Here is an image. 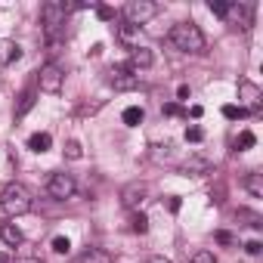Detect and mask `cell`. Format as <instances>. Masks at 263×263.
Wrapping results in <instances>:
<instances>
[{
	"mask_svg": "<svg viewBox=\"0 0 263 263\" xmlns=\"http://www.w3.org/2000/svg\"><path fill=\"white\" fill-rule=\"evenodd\" d=\"M53 251H56V254H68V251H71V241H68L65 235H56V238H53Z\"/></svg>",
	"mask_w": 263,
	"mask_h": 263,
	"instance_id": "cell-26",
	"label": "cell"
},
{
	"mask_svg": "<svg viewBox=\"0 0 263 263\" xmlns=\"http://www.w3.org/2000/svg\"><path fill=\"white\" fill-rule=\"evenodd\" d=\"M78 263H111V257H108L105 251H99V248H87V251L78 257Z\"/></svg>",
	"mask_w": 263,
	"mask_h": 263,
	"instance_id": "cell-18",
	"label": "cell"
},
{
	"mask_svg": "<svg viewBox=\"0 0 263 263\" xmlns=\"http://www.w3.org/2000/svg\"><path fill=\"white\" fill-rule=\"evenodd\" d=\"M143 118H146L143 105H127V108H124V124H127V127H140Z\"/></svg>",
	"mask_w": 263,
	"mask_h": 263,
	"instance_id": "cell-16",
	"label": "cell"
},
{
	"mask_svg": "<svg viewBox=\"0 0 263 263\" xmlns=\"http://www.w3.org/2000/svg\"><path fill=\"white\" fill-rule=\"evenodd\" d=\"M223 118H229V121L248 118V108H245V105H223Z\"/></svg>",
	"mask_w": 263,
	"mask_h": 263,
	"instance_id": "cell-24",
	"label": "cell"
},
{
	"mask_svg": "<svg viewBox=\"0 0 263 263\" xmlns=\"http://www.w3.org/2000/svg\"><path fill=\"white\" fill-rule=\"evenodd\" d=\"M238 93H241V99L248 102V108H251V111H257V108H260V87H257V84L241 81V84H238Z\"/></svg>",
	"mask_w": 263,
	"mask_h": 263,
	"instance_id": "cell-13",
	"label": "cell"
},
{
	"mask_svg": "<svg viewBox=\"0 0 263 263\" xmlns=\"http://www.w3.org/2000/svg\"><path fill=\"white\" fill-rule=\"evenodd\" d=\"M65 19H68V7L62 4V0H47V4L41 7V25H44V34H47L50 47L59 44V37L65 31Z\"/></svg>",
	"mask_w": 263,
	"mask_h": 263,
	"instance_id": "cell-3",
	"label": "cell"
},
{
	"mask_svg": "<svg viewBox=\"0 0 263 263\" xmlns=\"http://www.w3.org/2000/svg\"><path fill=\"white\" fill-rule=\"evenodd\" d=\"M105 84L111 87V90H137L140 87V74L134 71V68H127V65H111L108 71H105Z\"/></svg>",
	"mask_w": 263,
	"mask_h": 263,
	"instance_id": "cell-6",
	"label": "cell"
},
{
	"mask_svg": "<svg viewBox=\"0 0 263 263\" xmlns=\"http://www.w3.org/2000/svg\"><path fill=\"white\" fill-rule=\"evenodd\" d=\"M22 56V47L16 41H0V65H10Z\"/></svg>",
	"mask_w": 263,
	"mask_h": 263,
	"instance_id": "cell-15",
	"label": "cell"
},
{
	"mask_svg": "<svg viewBox=\"0 0 263 263\" xmlns=\"http://www.w3.org/2000/svg\"><path fill=\"white\" fill-rule=\"evenodd\" d=\"M171 149H174L171 143H164V146H161V143H158V146H152V161H158V164H161V161H167V158H171Z\"/></svg>",
	"mask_w": 263,
	"mask_h": 263,
	"instance_id": "cell-25",
	"label": "cell"
},
{
	"mask_svg": "<svg viewBox=\"0 0 263 263\" xmlns=\"http://www.w3.org/2000/svg\"><path fill=\"white\" fill-rule=\"evenodd\" d=\"M96 13H99V19H111V16H115V13H111V10H108V7H99V10H96Z\"/></svg>",
	"mask_w": 263,
	"mask_h": 263,
	"instance_id": "cell-34",
	"label": "cell"
},
{
	"mask_svg": "<svg viewBox=\"0 0 263 263\" xmlns=\"http://www.w3.org/2000/svg\"><path fill=\"white\" fill-rule=\"evenodd\" d=\"M34 208V195L25 183H7L4 189H0V217H7V220H16L22 214H28Z\"/></svg>",
	"mask_w": 263,
	"mask_h": 263,
	"instance_id": "cell-1",
	"label": "cell"
},
{
	"mask_svg": "<svg viewBox=\"0 0 263 263\" xmlns=\"http://www.w3.org/2000/svg\"><path fill=\"white\" fill-rule=\"evenodd\" d=\"M201 111H204V108H201V105H192V108H189V111H186V115H192V118H201Z\"/></svg>",
	"mask_w": 263,
	"mask_h": 263,
	"instance_id": "cell-36",
	"label": "cell"
},
{
	"mask_svg": "<svg viewBox=\"0 0 263 263\" xmlns=\"http://www.w3.org/2000/svg\"><path fill=\"white\" fill-rule=\"evenodd\" d=\"M245 189L254 195V198H260L263 195V174H257V171H251L248 177H245Z\"/></svg>",
	"mask_w": 263,
	"mask_h": 263,
	"instance_id": "cell-17",
	"label": "cell"
},
{
	"mask_svg": "<svg viewBox=\"0 0 263 263\" xmlns=\"http://www.w3.org/2000/svg\"><path fill=\"white\" fill-rule=\"evenodd\" d=\"M201 140H204L201 127H186V143H201Z\"/></svg>",
	"mask_w": 263,
	"mask_h": 263,
	"instance_id": "cell-28",
	"label": "cell"
},
{
	"mask_svg": "<svg viewBox=\"0 0 263 263\" xmlns=\"http://www.w3.org/2000/svg\"><path fill=\"white\" fill-rule=\"evenodd\" d=\"M177 99L189 102V84H180V90H177Z\"/></svg>",
	"mask_w": 263,
	"mask_h": 263,
	"instance_id": "cell-31",
	"label": "cell"
},
{
	"mask_svg": "<svg viewBox=\"0 0 263 263\" xmlns=\"http://www.w3.org/2000/svg\"><path fill=\"white\" fill-rule=\"evenodd\" d=\"M254 143H257V137L251 134V130H241V134H238V140H235V152H248Z\"/></svg>",
	"mask_w": 263,
	"mask_h": 263,
	"instance_id": "cell-21",
	"label": "cell"
},
{
	"mask_svg": "<svg viewBox=\"0 0 263 263\" xmlns=\"http://www.w3.org/2000/svg\"><path fill=\"white\" fill-rule=\"evenodd\" d=\"M260 248H263L260 241H248V245H245V251H248V254H260Z\"/></svg>",
	"mask_w": 263,
	"mask_h": 263,
	"instance_id": "cell-32",
	"label": "cell"
},
{
	"mask_svg": "<svg viewBox=\"0 0 263 263\" xmlns=\"http://www.w3.org/2000/svg\"><path fill=\"white\" fill-rule=\"evenodd\" d=\"M167 208H171V211L177 214V211H180V198H171V201H167Z\"/></svg>",
	"mask_w": 263,
	"mask_h": 263,
	"instance_id": "cell-38",
	"label": "cell"
},
{
	"mask_svg": "<svg viewBox=\"0 0 263 263\" xmlns=\"http://www.w3.org/2000/svg\"><path fill=\"white\" fill-rule=\"evenodd\" d=\"M121 22L134 25V28H143L146 22H152L158 16V4H152V0H127L124 10H121Z\"/></svg>",
	"mask_w": 263,
	"mask_h": 263,
	"instance_id": "cell-4",
	"label": "cell"
},
{
	"mask_svg": "<svg viewBox=\"0 0 263 263\" xmlns=\"http://www.w3.org/2000/svg\"><path fill=\"white\" fill-rule=\"evenodd\" d=\"M13 263H44L41 257H19V260H13Z\"/></svg>",
	"mask_w": 263,
	"mask_h": 263,
	"instance_id": "cell-35",
	"label": "cell"
},
{
	"mask_svg": "<svg viewBox=\"0 0 263 263\" xmlns=\"http://www.w3.org/2000/svg\"><path fill=\"white\" fill-rule=\"evenodd\" d=\"M0 263H7V257H4V254H0Z\"/></svg>",
	"mask_w": 263,
	"mask_h": 263,
	"instance_id": "cell-39",
	"label": "cell"
},
{
	"mask_svg": "<svg viewBox=\"0 0 263 263\" xmlns=\"http://www.w3.org/2000/svg\"><path fill=\"white\" fill-rule=\"evenodd\" d=\"M50 146H53V137H50V134H44V130H37V134H31V137H28V149H31V152H37V155L50 152Z\"/></svg>",
	"mask_w": 263,
	"mask_h": 263,
	"instance_id": "cell-14",
	"label": "cell"
},
{
	"mask_svg": "<svg viewBox=\"0 0 263 263\" xmlns=\"http://www.w3.org/2000/svg\"><path fill=\"white\" fill-rule=\"evenodd\" d=\"M152 62H155V56H152L149 47H134V50H130V62H127V68H134V71L140 74V68H149Z\"/></svg>",
	"mask_w": 263,
	"mask_h": 263,
	"instance_id": "cell-11",
	"label": "cell"
},
{
	"mask_svg": "<svg viewBox=\"0 0 263 263\" xmlns=\"http://www.w3.org/2000/svg\"><path fill=\"white\" fill-rule=\"evenodd\" d=\"M115 37L127 47V50H134V47H140V28H134V25H127V22H118L115 25Z\"/></svg>",
	"mask_w": 263,
	"mask_h": 263,
	"instance_id": "cell-10",
	"label": "cell"
},
{
	"mask_svg": "<svg viewBox=\"0 0 263 263\" xmlns=\"http://www.w3.org/2000/svg\"><path fill=\"white\" fill-rule=\"evenodd\" d=\"M130 229H134V232H140V235H146V232H149V217L137 211L134 217H130Z\"/></svg>",
	"mask_w": 263,
	"mask_h": 263,
	"instance_id": "cell-20",
	"label": "cell"
},
{
	"mask_svg": "<svg viewBox=\"0 0 263 263\" xmlns=\"http://www.w3.org/2000/svg\"><path fill=\"white\" fill-rule=\"evenodd\" d=\"M217 241H220V245H232V235H229V232H217Z\"/></svg>",
	"mask_w": 263,
	"mask_h": 263,
	"instance_id": "cell-33",
	"label": "cell"
},
{
	"mask_svg": "<svg viewBox=\"0 0 263 263\" xmlns=\"http://www.w3.org/2000/svg\"><path fill=\"white\" fill-rule=\"evenodd\" d=\"M171 47L177 53H186V56H201L208 50V41H204V31L195 25V22H177L167 34Z\"/></svg>",
	"mask_w": 263,
	"mask_h": 263,
	"instance_id": "cell-2",
	"label": "cell"
},
{
	"mask_svg": "<svg viewBox=\"0 0 263 263\" xmlns=\"http://www.w3.org/2000/svg\"><path fill=\"white\" fill-rule=\"evenodd\" d=\"M146 195H149V186L140 183V180H134V183H127V186L121 189V204H124L127 211H140L143 201H146Z\"/></svg>",
	"mask_w": 263,
	"mask_h": 263,
	"instance_id": "cell-8",
	"label": "cell"
},
{
	"mask_svg": "<svg viewBox=\"0 0 263 263\" xmlns=\"http://www.w3.org/2000/svg\"><path fill=\"white\" fill-rule=\"evenodd\" d=\"M180 174H186V177H208V174H214V161L195 152V155H189L180 164Z\"/></svg>",
	"mask_w": 263,
	"mask_h": 263,
	"instance_id": "cell-9",
	"label": "cell"
},
{
	"mask_svg": "<svg viewBox=\"0 0 263 263\" xmlns=\"http://www.w3.org/2000/svg\"><path fill=\"white\" fill-rule=\"evenodd\" d=\"M226 7H229V4H223V0H211V4H208V10H211L214 16H220V19H226Z\"/></svg>",
	"mask_w": 263,
	"mask_h": 263,
	"instance_id": "cell-29",
	"label": "cell"
},
{
	"mask_svg": "<svg viewBox=\"0 0 263 263\" xmlns=\"http://www.w3.org/2000/svg\"><path fill=\"white\" fill-rule=\"evenodd\" d=\"M164 115H186V111H183L177 102H167V105H164Z\"/></svg>",
	"mask_w": 263,
	"mask_h": 263,
	"instance_id": "cell-30",
	"label": "cell"
},
{
	"mask_svg": "<svg viewBox=\"0 0 263 263\" xmlns=\"http://www.w3.org/2000/svg\"><path fill=\"white\" fill-rule=\"evenodd\" d=\"M31 108H34V90H25V93H22V102H19V108H16V118L28 115Z\"/></svg>",
	"mask_w": 263,
	"mask_h": 263,
	"instance_id": "cell-22",
	"label": "cell"
},
{
	"mask_svg": "<svg viewBox=\"0 0 263 263\" xmlns=\"http://www.w3.org/2000/svg\"><path fill=\"white\" fill-rule=\"evenodd\" d=\"M62 84H65V68H62V65H56V62L41 65V71H37V87H41L44 93H59Z\"/></svg>",
	"mask_w": 263,
	"mask_h": 263,
	"instance_id": "cell-7",
	"label": "cell"
},
{
	"mask_svg": "<svg viewBox=\"0 0 263 263\" xmlns=\"http://www.w3.org/2000/svg\"><path fill=\"white\" fill-rule=\"evenodd\" d=\"M189 263H217V257H214L211 251H195V254L189 257Z\"/></svg>",
	"mask_w": 263,
	"mask_h": 263,
	"instance_id": "cell-27",
	"label": "cell"
},
{
	"mask_svg": "<svg viewBox=\"0 0 263 263\" xmlns=\"http://www.w3.org/2000/svg\"><path fill=\"white\" fill-rule=\"evenodd\" d=\"M0 241L10 245V248H19L25 241V235H22V229L16 223H0Z\"/></svg>",
	"mask_w": 263,
	"mask_h": 263,
	"instance_id": "cell-12",
	"label": "cell"
},
{
	"mask_svg": "<svg viewBox=\"0 0 263 263\" xmlns=\"http://www.w3.org/2000/svg\"><path fill=\"white\" fill-rule=\"evenodd\" d=\"M146 263H171V260H167V257H161V254H155V257H149Z\"/></svg>",
	"mask_w": 263,
	"mask_h": 263,
	"instance_id": "cell-37",
	"label": "cell"
},
{
	"mask_svg": "<svg viewBox=\"0 0 263 263\" xmlns=\"http://www.w3.org/2000/svg\"><path fill=\"white\" fill-rule=\"evenodd\" d=\"M235 217H238V220H248V226H254V229H260V226H263V217H260L257 211H248V208H238V211H235Z\"/></svg>",
	"mask_w": 263,
	"mask_h": 263,
	"instance_id": "cell-19",
	"label": "cell"
},
{
	"mask_svg": "<svg viewBox=\"0 0 263 263\" xmlns=\"http://www.w3.org/2000/svg\"><path fill=\"white\" fill-rule=\"evenodd\" d=\"M74 192H78V183H74L71 174H65V171L50 174V180H47V195H50L53 201H68V198H74Z\"/></svg>",
	"mask_w": 263,
	"mask_h": 263,
	"instance_id": "cell-5",
	"label": "cell"
},
{
	"mask_svg": "<svg viewBox=\"0 0 263 263\" xmlns=\"http://www.w3.org/2000/svg\"><path fill=\"white\" fill-rule=\"evenodd\" d=\"M65 158H68V161H81V158H84V149H81L78 140H68V143H65Z\"/></svg>",
	"mask_w": 263,
	"mask_h": 263,
	"instance_id": "cell-23",
	"label": "cell"
}]
</instances>
